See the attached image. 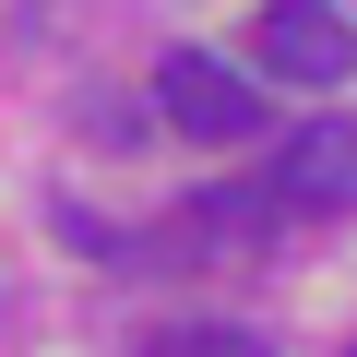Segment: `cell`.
<instances>
[{"label": "cell", "mask_w": 357, "mask_h": 357, "mask_svg": "<svg viewBox=\"0 0 357 357\" xmlns=\"http://www.w3.org/2000/svg\"><path fill=\"white\" fill-rule=\"evenodd\" d=\"M250 48H262L274 84H310V96H333V84L357 72V24H345V0H262Z\"/></svg>", "instance_id": "cell-2"}, {"label": "cell", "mask_w": 357, "mask_h": 357, "mask_svg": "<svg viewBox=\"0 0 357 357\" xmlns=\"http://www.w3.org/2000/svg\"><path fill=\"white\" fill-rule=\"evenodd\" d=\"M143 357H274L262 333H238V321H167Z\"/></svg>", "instance_id": "cell-5"}, {"label": "cell", "mask_w": 357, "mask_h": 357, "mask_svg": "<svg viewBox=\"0 0 357 357\" xmlns=\"http://www.w3.org/2000/svg\"><path fill=\"white\" fill-rule=\"evenodd\" d=\"M262 203H286V215H345V203H357V131H345V119H298V131L274 143V167H262Z\"/></svg>", "instance_id": "cell-3"}, {"label": "cell", "mask_w": 357, "mask_h": 357, "mask_svg": "<svg viewBox=\"0 0 357 357\" xmlns=\"http://www.w3.org/2000/svg\"><path fill=\"white\" fill-rule=\"evenodd\" d=\"M155 119L227 155V143H262V84L238 60H215V48H167L155 60Z\"/></svg>", "instance_id": "cell-1"}, {"label": "cell", "mask_w": 357, "mask_h": 357, "mask_svg": "<svg viewBox=\"0 0 357 357\" xmlns=\"http://www.w3.org/2000/svg\"><path fill=\"white\" fill-rule=\"evenodd\" d=\"M345 357H357V345H345Z\"/></svg>", "instance_id": "cell-6"}, {"label": "cell", "mask_w": 357, "mask_h": 357, "mask_svg": "<svg viewBox=\"0 0 357 357\" xmlns=\"http://www.w3.org/2000/svg\"><path fill=\"white\" fill-rule=\"evenodd\" d=\"M167 215H178V227L155 238L167 262H215V250H262V215H274V203H262V191H191V203H167Z\"/></svg>", "instance_id": "cell-4"}]
</instances>
